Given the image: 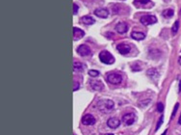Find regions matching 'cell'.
<instances>
[{
    "instance_id": "6da1fadb",
    "label": "cell",
    "mask_w": 181,
    "mask_h": 135,
    "mask_svg": "<svg viewBox=\"0 0 181 135\" xmlns=\"http://www.w3.org/2000/svg\"><path fill=\"white\" fill-rule=\"evenodd\" d=\"M115 103L111 99H100L97 103V108L101 113H108L114 109Z\"/></svg>"
},
{
    "instance_id": "7a4b0ae2",
    "label": "cell",
    "mask_w": 181,
    "mask_h": 135,
    "mask_svg": "<svg viewBox=\"0 0 181 135\" xmlns=\"http://www.w3.org/2000/svg\"><path fill=\"white\" fill-rule=\"evenodd\" d=\"M99 60L103 64H106V65H112L115 62L114 56L107 50H103L99 53Z\"/></svg>"
},
{
    "instance_id": "3957f363",
    "label": "cell",
    "mask_w": 181,
    "mask_h": 135,
    "mask_svg": "<svg viewBox=\"0 0 181 135\" xmlns=\"http://www.w3.org/2000/svg\"><path fill=\"white\" fill-rule=\"evenodd\" d=\"M140 21L142 24L148 26V25H151V24L157 22V18L155 16H152V14H146V16H143L140 18Z\"/></svg>"
},
{
    "instance_id": "277c9868",
    "label": "cell",
    "mask_w": 181,
    "mask_h": 135,
    "mask_svg": "<svg viewBox=\"0 0 181 135\" xmlns=\"http://www.w3.org/2000/svg\"><path fill=\"white\" fill-rule=\"evenodd\" d=\"M107 81H108L109 83H111V84L119 85L122 81V76L119 73L112 72V73H109L108 76H107Z\"/></svg>"
},
{
    "instance_id": "5b68a950",
    "label": "cell",
    "mask_w": 181,
    "mask_h": 135,
    "mask_svg": "<svg viewBox=\"0 0 181 135\" xmlns=\"http://www.w3.org/2000/svg\"><path fill=\"white\" fill-rule=\"evenodd\" d=\"M136 121V116L133 113H126L122 116V122L125 126H131Z\"/></svg>"
},
{
    "instance_id": "8992f818",
    "label": "cell",
    "mask_w": 181,
    "mask_h": 135,
    "mask_svg": "<svg viewBox=\"0 0 181 135\" xmlns=\"http://www.w3.org/2000/svg\"><path fill=\"white\" fill-rule=\"evenodd\" d=\"M134 5L137 8H151L153 6V3L150 0H134Z\"/></svg>"
},
{
    "instance_id": "52a82bcc",
    "label": "cell",
    "mask_w": 181,
    "mask_h": 135,
    "mask_svg": "<svg viewBox=\"0 0 181 135\" xmlns=\"http://www.w3.org/2000/svg\"><path fill=\"white\" fill-rule=\"evenodd\" d=\"M77 52H78V54L80 55V56H83V57L89 56V55L92 53L90 47H88V46H86V44H81L80 47H78Z\"/></svg>"
},
{
    "instance_id": "ba28073f",
    "label": "cell",
    "mask_w": 181,
    "mask_h": 135,
    "mask_svg": "<svg viewBox=\"0 0 181 135\" xmlns=\"http://www.w3.org/2000/svg\"><path fill=\"white\" fill-rule=\"evenodd\" d=\"M82 123L83 124H85V126H92V124H95V119L92 114H86L85 116L82 118Z\"/></svg>"
},
{
    "instance_id": "9c48e42d",
    "label": "cell",
    "mask_w": 181,
    "mask_h": 135,
    "mask_svg": "<svg viewBox=\"0 0 181 135\" xmlns=\"http://www.w3.org/2000/svg\"><path fill=\"white\" fill-rule=\"evenodd\" d=\"M117 49H118V51L120 54L126 55L130 52L131 47L129 44H127V43H120V44H118V47H117Z\"/></svg>"
},
{
    "instance_id": "30bf717a",
    "label": "cell",
    "mask_w": 181,
    "mask_h": 135,
    "mask_svg": "<svg viewBox=\"0 0 181 135\" xmlns=\"http://www.w3.org/2000/svg\"><path fill=\"white\" fill-rule=\"evenodd\" d=\"M95 14L96 17H98L100 18H108L109 16V12L108 10L105 9V8H99V9H96L95 11Z\"/></svg>"
},
{
    "instance_id": "8fae6325",
    "label": "cell",
    "mask_w": 181,
    "mask_h": 135,
    "mask_svg": "<svg viewBox=\"0 0 181 135\" xmlns=\"http://www.w3.org/2000/svg\"><path fill=\"white\" fill-rule=\"evenodd\" d=\"M116 31L120 34H124L128 31V25L125 22H119L116 25Z\"/></svg>"
},
{
    "instance_id": "7c38bea8",
    "label": "cell",
    "mask_w": 181,
    "mask_h": 135,
    "mask_svg": "<svg viewBox=\"0 0 181 135\" xmlns=\"http://www.w3.org/2000/svg\"><path fill=\"white\" fill-rule=\"evenodd\" d=\"M84 31H83L82 29L80 28H77V27H74L73 28V40L74 41H79L80 39H82V37H84Z\"/></svg>"
},
{
    "instance_id": "4fadbf2b",
    "label": "cell",
    "mask_w": 181,
    "mask_h": 135,
    "mask_svg": "<svg viewBox=\"0 0 181 135\" xmlns=\"http://www.w3.org/2000/svg\"><path fill=\"white\" fill-rule=\"evenodd\" d=\"M120 122L117 118H110L108 120V122H107V126L110 128H117L120 127Z\"/></svg>"
},
{
    "instance_id": "5bb4252c",
    "label": "cell",
    "mask_w": 181,
    "mask_h": 135,
    "mask_svg": "<svg viewBox=\"0 0 181 135\" xmlns=\"http://www.w3.org/2000/svg\"><path fill=\"white\" fill-rule=\"evenodd\" d=\"M146 73H148V76L151 79H152V80H154V81H157V79L159 78V72H158L157 69H154V68L149 69Z\"/></svg>"
},
{
    "instance_id": "9a60e30c",
    "label": "cell",
    "mask_w": 181,
    "mask_h": 135,
    "mask_svg": "<svg viewBox=\"0 0 181 135\" xmlns=\"http://www.w3.org/2000/svg\"><path fill=\"white\" fill-rule=\"evenodd\" d=\"M91 87L92 90H95V91H102L104 88L103 84H102L101 81H98V80H94L91 82Z\"/></svg>"
},
{
    "instance_id": "2e32d148",
    "label": "cell",
    "mask_w": 181,
    "mask_h": 135,
    "mask_svg": "<svg viewBox=\"0 0 181 135\" xmlns=\"http://www.w3.org/2000/svg\"><path fill=\"white\" fill-rule=\"evenodd\" d=\"M81 21H82L83 23H84V24H86V25H92V24H94V23L95 22V18H92L91 16H85V17H83V18H81Z\"/></svg>"
},
{
    "instance_id": "e0dca14e",
    "label": "cell",
    "mask_w": 181,
    "mask_h": 135,
    "mask_svg": "<svg viewBox=\"0 0 181 135\" xmlns=\"http://www.w3.org/2000/svg\"><path fill=\"white\" fill-rule=\"evenodd\" d=\"M131 37L133 38L134 40H137V41H142V40H144L145 38V35L142 32H132L131 33Z\"/></svg>"
},
{
    "instance_id": "ac0fdd59",
    "label": "cell",
    "mask_w": 181,
    "mask_h": 135,
    "mask_svg": "<svg viewBox=\"0 0 181 135\" xmlns=\"http://www.w3.org/2000/svg\"><path fill=\"white\" fill-rule=\"evenodd\" d=\"M173 14H174V12H173V9H166L163 11L162 14H163V17L166 18H173Z\"/></svg>"
},
{
    "instance_id": "d6986e66",
    "label": "cell",
    "mask_w": 181,
    "mask_h": 135,
    "mask_svg": "<svg viewBox=\"0 0 181 135\" xmlns=\"http://www.w3.org/2000/svg\"><path fill=\"white\" fill-rule=\"evenodd\" d=\"M73 68H74V71H83V65L81 64V63H79V62H74L73 63Z\"/></svg>"
},
{
    "instance_id": "ffe728a7",
    "label": "cell",
    "mask_w": 181,
    "mask_h": 135,
    "mask_svg": "<svg viewBox=\"0 0 181 135\" xmlns=\"http://www.w3.org/2000/svg\"><path fill=\"white\" fill-rule=\"evenodd\" d=\"M178 28H179V21H175V22L173 23V27H172V31H173V35H175V34L177 33Z\"/></svg>"
},
{
    "instance_id": "44dd1931",
    "label": "cell",
    "mask_w": 181,
    "mask_h": 135,
    "mask_svg": "<svg viewBox=\"0 0 181 135\" xmlns=\"http://www.w3.org/2000/svg\"><path fill=\"white\" fill-rule=\"evenodd\" d=\"M89 76H91L92 77H96L99 76V72L95 71V69H91V71H89Z\"/></svg>"
},
{
    "instance_id": "7402d4cb",
    "label": "cell",
    "mask_w": 181,
    "mask_h": 135,
    "mask_svg": "<svg viewBox=\"0 0 181 135\" xmlns=\"http://www.w3.org/2000/svg\"><path fill=\"white\" fill-rule=\"evenodd\" d=\"M157 110L159 112H163V110H164V106H163V104L161 103V102H159L158 104H157Z\"/></svg>"
},
{
    "instance_id": "603a6c76",
    "label": "cell",
    "mask_w": 181,
    "mask_h": 135,
    "mask_svg": "<svg viewBox=\"0 0 181 135\" xmlns=\"http://www.w3.org/2000/svg\"><path fill=\"white\" fill-rule=\"evenodd\" d=\"M162 123H163V116L160 118V120H159V122H158V124H157V127H156V130H158L159 129V127H160V126L162 124Z\"/></svg>"
},
{
    "instance_id": "cb8c5ba5",
    "label": "cell",
    "mask_w": 181,
    "mask_h": 135,
    "mask_svg": "<svg viewBox=\"0 0 181 135\" xmlns=\"http://www.w3.org/2000/svg\"><path fill=\"white\" fill-rule=\"evenodd\" d=\"M178 106H179V103H176V105H175V107H174V109H173V115H172V118L174 117L175 112H176V111H177V109H178Z\"/></svg>"
},
{
    "instance_id": "d4e9b609",
    "label": "cell",
    "mask_w": 181,
    "mask_h": 135,
    "mask_svg": "<svg viewBox=\"0 0 181 135\" xmlns=\"http://www.w3.org/2000/svg\"><path fill=\"white\" fill-rule=\"evenodd\" d=\"M77 12H78V6L76 4H73V14H76Z\"/></svg>"
},
{
    "instance_id": "484cf974",
    "label": "cell",
    "mask_w": 181,
    "mask_h": 135,
    "mask_svg": "<svg viewBox=\"0 0 181 135\" xmlns=\"http://www.w3.org/2000/svg\"><path fill=\"white\" fill-rule=\"evenodd\" d=\"M79 89V84L77 82H74V87H73V91H76V90Z\"/></svg>"
},
{
    "instance_id": "4316f807",
    "label": "cell",
    "mask_w": 181,
    "mask_h": 135,
    "mask_svg": "<svg viewBox=\"0 0 181 135\" xmlns=\"http://www.w3.org/2000/svg\"><path fill=\"white\" fill-rule=\"evenodd\" d=\"M178 123L181 124V115H180V117H179V120H178Z\"/></svg>"
},
{
    "instance_id": "83f0119b",
    "label": "cell",
    "mask_w": 181,
    "mask_h": 135,
    "mask_svg": "<svg viewBox=\"0 0 181 135\" xmlns=\"http://www.w3.org/2000/svg\"><path fill=\"white\" fill-rule=\"evenodd\" d=\"M178 62H179V64H180V66H181V57H179V60H178Z\"/></svg>"
},
{
    "instance_id": "f1b7e54d",
    "label": "cell",
    "mask_w": 181,
    "mask_h": 135,
    "mask_svg": "<svg viewBox=\"0 0 181 135\" xmlns=\"http://www.w3.org/2000/svg\"><path fill=\"white\" fill-rule=\"evenodd\" d=\"M106 135H114V134H112V133H109V134H106Z\"/></svg>"
},
{
    "instance_id": "f546056e",
    "label": "cell",
    "mask_w": 181,
    "mask_h": 135,
    "mask_svg": "<svg viewBox=\"0 0 181 135\" xmlns=\"http://www.w3.org/2000/svg\"><path fill=\"white\" fill-rule=\"evenodd\" d=\"M180 14H181V12H180Z\"/></svg>"
},
{
    "instance_id": "4dcf8cb0",
    "label": "cell",
    "mask_w": 181,
    "mask_h": 135,
    "mask_svg": "<svg viewBox=\"0 0 181 135\" xmlns=\"http://www.w3.org/2000/svg\"><path fill=\"white\" fill-rule=\"evenodd\" d=\"M74 135H75V134H74Z\"/></svg>"
}]
</instances>
